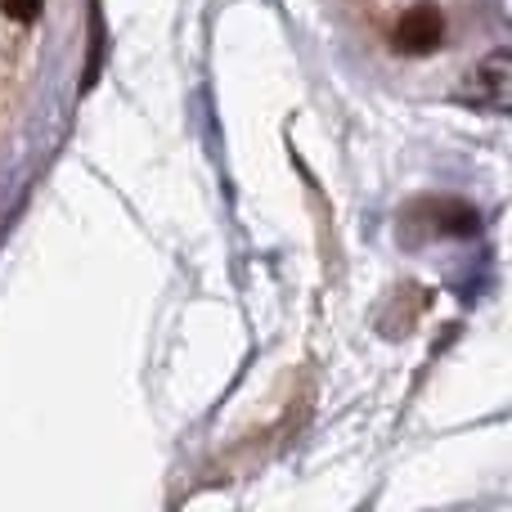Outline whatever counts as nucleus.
<instances>
[{"instance_id":"1","label":"nucleus","mask_w":512,"mask_h":512,"mask_svg":"<svg viewBox=\"0 0 512 512\" xmlns=\"http://www.w3.org/2000/svg\"><path fill=\"white\" fill-rule=\"evenodd\" d=\"M445 41V14L441 5H432V0H423V5L405 9L396 23V50L405 54H432L436 45Z\"/></svg>"},{"instance_id":"3","label":"nucleus","mask_w":512,"mask_h":512,"mask_svg":"<svg viewBox=\"0 0 512 512\" xmlns=\"http://www.w3.org/2000/svg\"><path fill=\"white\" fill-rule=\"evenodd\" d=\"M0 9H5L9 18H18V23H32L36 9H41V0H0Z\"/></svg>"},{"instance_id":"2","label":"nucleus","mask_w":512,"mask_h":512,"mask_svg":"<svg viewBox=\"0 0 512 512\" xmlns=\"http://www.w3.org/2000/svg\"><path fill=\"white\" fill-rule=\"evenodd\" d=\"M468 81H472L468 99L477 108H504L508 104V54H490L486 68H477Z\"/></svg>"}]
</instances>
